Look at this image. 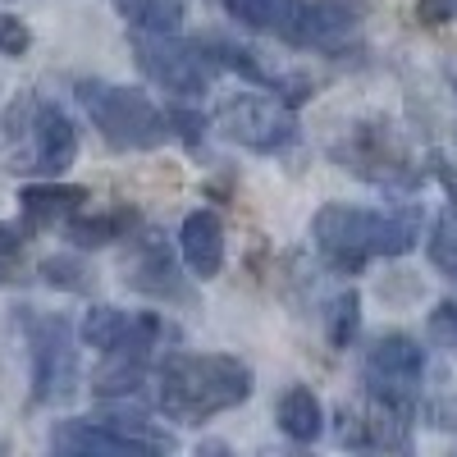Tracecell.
Returning <instances> with one entry per match:
<instances>
[{
  "label": "cell",
  "instance_id": "6da1fadb",
  "mask_svg": "<svg viewBox=\"0 0 457 457\" xmlns=\"http://www.w3.org/2000/svg\"><path fill=\"white\" fill-rule=\"evenodd\" d=\"M256 379L252 366L228 357V353H174L161 366L156 403L170 421L179 426H202L220 411H234L252 398Z\"/></svg>",
  "mask_w": 457,
  "mask_h": 457
},
{
  "label": "cell",
  "instance_id": "7a4b0ae2",
  "mask_svg": "<svg viewBox=\"0 0 457 457\" xmlns=\"http://www.w3.org/2000/svg\"><path fill=\"white\" fill-rule=\"evenodd\" d=\"M312 234L320 256L334 270H361L375 256H403L416 243V211H370V206H348L329 202L316 211Z\"/></svg>",
  "mask_w": 457,
  "mask_h": 457
},
{
  "label": "cell",
  "instance_id": "3957f363",
  "mask_svg": "<svg viewBox=\"0 0 457 457\" xmlns=\"http://www.w3.org/2000/svg\"><path fill=\"white\" fill-rule=\"evenodd\" d=\"M79 105L92 114L96 133L114 146V151H151L170 137V120L165 110L137 87L124 83H101V79H83L73 87Z\"/></svg>",
  "mask_w": 457,
  "mask_h": 457
},
{
  "label": "cell",
  "instance_id": "277c9868",
  "mask_svg": "<svg viewBox=\"0 0 457 457\" xmlns=\"http://www.w3.org/2000/svg\"><path fill=\"white\" fill-rule=\"evenodd\" d=\"M133 64L174 96H202L220 73L206 42H183L174 32H137V28H133Z\"/></svg>",
  "mask_w": 457,
  "mask_h": 457
},
{
  "label": "cell",
  "instance_id": "5b68a950",
  "mask_svg": "<svg viewBox=\"0 0 457 457\" xmlns=\"http://www.w3.org/2000/svg\"><path fill=\"white\" fill-rule=\"evenodd\" d=\"M215 133L247 151H284L297 142V114L288 101H275L265 92H234L215 110Z\"/></svg>",
  "mask_w": 457,
  "mask_h": 457
},
{
  "label": "cell",
  "instance_id": "8992f818",
  "mask_svg": "<svg viewBox=\"0 0 457 457\" xmlns=\"http://www.w3.org/2000/svg\"><path fill=\"white\" fill-rule=\"evenodd\" d=\"M426 375V353L411 334H379L366 353V398L411 411L416 394H421Z\"/></svg>",
  "mask_w": 457,
  "mask_h": 457
},
{
  "label": "cell",
  "instance_id": "52a82bcc",
  "mask_svg": "<svg viewBox=\"0 0 457 457\" xmlns=\"http://www.w3.org/2000/svg\"><path fill=\"white\" fill-rule=\"evenodd\" d=\"M28 348H32V403H64L79 385V348L64 316H32L28 320Z\"/></svg>",
  "mask_w": 457,
  "mask_h": 457
},
{
  "label": "cell",
  "instance_id": "ba28073f",
  "mask_svg": "<svg viewBox=\"0 0 457 457\" xmlns=\"http://www.w3.org/2000/svg\"><path fill=\"white\" fill-rule=\"evenodd\" d=\"M338 444L353 457H411V411L366 398V407L338 411Z\"/></svg>",
  "mask_w": 457,
  "mask_h": 457
},
{
  "label": "cell",
  "instance_id": "9c48e42d",
  "mask_svg": "<svg viewBox=\"0 0 457 457\" xmlns=\"http://www.w3.org/2000/svg\"><path fill=\"white\" fill-rule=\"evenodd\" d=\"M161 316L151 312H120V307H92L79 325V338L105 357H151L161 343Z\"/></svg>",
  "mask_w": 457,
  "mask_h": 457
},
{
  "label": "cell",
  "instance_id": "30bf717a",
  "mask_svg": "<svg viewBox=\"0 0 457 457\" xmlns=\"http://www.w3.org/2000/svg\"><path fill=\"white\" fill-rule=\"evenodd\" d=\"M51 457H165V444L79 416V421H60L51 430Z\"/></svg>",
  "mask_w": 457,
  "mask_h": 457
},
{
  "label": "cell",
  "instance_id": "8fae6325",
  "mask_svg": "<svg viewBox=\"0 0 457 457\" xmlns=\"http://www.w3.org/2000/svg\"><path fill=\"white\" fill-rule=\"evenodd\" d=\"M361 23V0H312L297 28L288 32L293 46H343Z\"/></svg>",
  "mask_w": 457,
  "mask_h": 457
},
{
  "label": "cell",
  "instance_id": "7c38bea8",
  "mask_svg": "<svg viewBox=\"0 0 457 457\" xmlns=\"http://www.w3.org/2000/svg\"><path fill=\"white\" fill-rule=\"evenodd\" d=\"M224 224L215 211H193L183 224H179V256L187 265L193 279H215L224 270Z\"/></svg>",
  "mask_w": 457,
  "mask_h": 457
},
{
  "label": "cell",
  "instance_id": "4fadbf2b",
  "mask_svg": "<svg viewBox=\"0 0 457 457\" xmlns=\"http://www.w3.org/2000/svg\"><path fill=\"white\" fill-rule=\"evenodd\" d=\"M73 161H79V133L64 120L60 110L42 105L32 114V156L28 170L32 174H64Z\"/></svg>",
  "mask_w": 457,
  "mask_h": 457
},
{
  "label": "cell",
  "instance_id": "5bb4252c",
  "mask_svg": "<svg viewBox=\"0 0 457 457\" xmlns=\"http://www.w3.org/2000/svg\"><path fill=\"white\" fill-rule=\"evenodd\" d=\"M83 206H87V187H79V183H28V187H19V211H23V224H32V228L69 224Z\"/></svg>",
  "mask_w": 457,
  "mask_h": 457
},
{
  "label": "cell",
  "instance_id": "9a60e30c",
  "mask_svg": "<svg viewBox=\"0 0 457 457\" xmlns=\"http://www.w3.org/2000/svg\"><path fill=\"white\" fill-rule=\"evenodd\" d=\"M124 279H129V288L151 293V297H187V288L179 284V270H174L170 252L161 247V238H151L146 247H137V252L129 256Z\"/></svg>",
  "mask_w": 457,
  "mask_h": 457
},
{
  "label": "cell",
  "instance_id": "2e32d148",
  "mask_svg": "<svg viewBox=\"0 0 457 457\" xmlns=\"http://www.w3.org/2000/svg\"><path fill=\"white\" fill-rule=\"evenodd\" d=\"M224 10L234 14L243 28L252 32H275L288 42V32L297 28L302 10H307V0H224Z\"/></svg>",
  "mask_w": 457,
  "mask_h": 457
},
{
  "label": "cell",
  "instance_id": "e0dca14e",
  "mask_svg": "<svg viewBox=\"0 0 457 457\" xmlns=\"http://www.w3.org/2000/svg\"><path fill=\"white\" fill-rule=\"evenodd\" d=\"M275 421H279V430H284L293 444H312V439H320V430H325L320 398H316L307 385H293V389L279 394V403H275Z\"/></svg>",
  "mask_w": 457,
  "mask_h": 457
},
{
  "label": "cell",
  "instance_id": "ac0fdd59",
  "mask_svg": "<svg viewBox=\"0 0 457 457\" xmlns=\"http://www.w3.org/2000/svg\"><path fill=\"white\" fill-rule=\"evenodd\" d=\"M137 224V211H101V215H73L69 220V243L73 247H105Z\"/></svg>",
  "mask_w": 457,
  "mask_h": 457
},
{
  "label": "cell",
  "instance_id": "d6986e66",
  "mask_svg": "<svg viewBox=\"0 0 457 457\" xmlns=\"http://www.w3.org/2000/svg\"><path fill=\"white\" fill-rule=\"evenodd\" d=\"M120 14L137 32H179L183 0H120Z\"/></svg>",
  "mask_w": 457,
  "mask_h": 457
},
{
  "label": "cell",
  "instance_id": "ffe728a7",
  "mask_svg": "<svg viewBox=\"0 0 457 457\" xmlns=\"http://www.w3.org/2000/svg\"><path fill=\"white\" fill-rule=\"evenodd\" d=\"M361 329V297L357 293H338L329 307H325V334L334 348H348Z\"/></svg>",
  "mask_w": 457,
  "mask_h": 457
},
{
  "label": "cell",
  "instance_id": "44dd1931",
  "mask_svg": "<svg viewBox=\"0 0 457 457\" xmlns=\"http://www.w3.org/2000/svg\"><path fill=\"white\" fill-rule=\"evenodd\" d=\"M426 252H430V265H435L439 275L457 279V215H453V211L439 215V220L430 224V243H426Z\"/></svg>",
  "mask_w": 457,
  "mask_h": 457
},
{
  "label": "cell",
  "instance_id": "7402d4cb",
  "mask_svg": "<svg viewBox=\"0 0 457 457\" xmlns=\"http://www.w3.org/2000/svg\"><path fill=\"white\" fill-rule=\"evenodd\" d=\"M426 329H430V343L444 353H457V297H444L439 307L426 316Z\"/></svg>",
  "mask_w": 457,
  "mask_h": 457
},
{
  "label": "cell",
  "instance_id": "603a6c76",
  "mask_svg": "<svg viewBox=\"0 0 457 457\" xmlns=\"http://www.w3.org/2000/svg\"><path fill=\"white\" fill-rule=\"evenodd\" d=\"M42 275H46V284H55V288H83L87 284V270L73 256H51L46 265H42Z\"/></svg>",
  "mask_w": 457,
  "mask_h": 457
},
{
  "label": "cell",
  "instance_id": "cb8c5ba5",
  "mask_svg": "<svg viewBox=\"0 0 457 457\" xmlns=\"http://www.w3.org/2000/svg\"><path fill=\"white\" fill-rule=\"evenodd\" d=\"M28 46H32V28L23 19H14V14H0V51L5 55H28Z\"/></svg>",
  "mask_w": 457,
  "mask_h": 457
},
{
  "label": "cell",
  "instance_id": "d4e9b609",
  "mask_svg": "<svg viewBox=\"0 0 457 457\" xmlns=\"http://www.w3.org/2000/svg\"><path fill=\"white\" fill-rule=\"evenodd\" d=\"M14 261H19V234L0 224V284L14 275Z\"/></svg>",
  "mask_w": 457,
  "mask_h": 457
},
{
  "label": "cell",
  "instance_id": "484cf974",
  "mask_svg": "<svg viewBox=\"0 0 457 457\" xmlns=\"http://www.w3.org/2000/svg\"><path fill=\"white\" fill-rule=\"evenodd\" d=\"M435 174H439L444 193H448V206H453V215H457V170H453L448 161H435Z\"/></svg>",
  "mask_w": 457,
  "mask_h": 457
},
{
  "label": "cell",
  "instance_id": "4316f807",
  "mask_svg": "<svg viewBox=\"0 0 457 457\" xmlns=\"http://www.w3.org/2000/svg\"><path fill=\"white\" fill-rule=\"evenodd\" d=\"M193 457H234V453H228L224 444H202V448H197Z\"/></svg>",
  "mask_w": 457,
  "mask_h": 457
},
{
  "label": "cell",
  "instance_id": "83f0119b",
  "mask_svg": "<svg viewBox=\"0 0 457 457\" xmlns=\"http://www.w3.org/2000/svg\"><path fill=\"white\" fill-rule=\"evenodd\" d=\"M0 457H5V444H0Z\"/></svg>",
  "mask_w": 457,
  "mask_h": 457
}]
</instances>
